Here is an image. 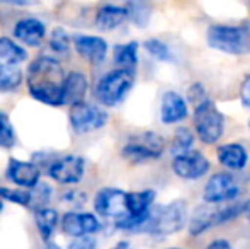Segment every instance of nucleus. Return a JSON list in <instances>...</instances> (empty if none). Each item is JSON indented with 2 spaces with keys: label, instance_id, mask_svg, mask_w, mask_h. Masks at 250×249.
<instances>
[{
  "label": "nucleus",
  "instance_id": "4468645a",
  "mask_svg": "<svg viewBox=\"0 0 250 249\" xmlns=\"http://www.w3.org/2000/svg\"><path fill=\"white\" fill-rule=\"evenodd\" d=\"M48 34L46 23L36 16L21 17L12 26V38L21 45L29 48H38Z\"/></svg>",
  "mask_w": 250,
  "mask_h": 249
},
{
  "label": "nucleus",
  "instance_id": "a19ab883",
  "mask_svg": "<svg viewBox=\"0 0 250 249\" xmlns=\"http://www.w3.org/2000/svg\"><path fill=\"white\" fill-rule=\"evenodd\" d=\"M164 249H182V248H164Z\"/></svg>",
  "mask_w": 250,
  "mask_h": 249
},
{
  "label": "nucleus",
  "instance_id": "412c9836",
  "mask_svg": "<svg viewBox=\"0 0 250 249\" xmlns=\"http://www.w3.org/2000/svg\"><path fill=\"white\" fill-rule=\"evenodd\" d=\"M119 3L128 9L129 23L135 24L140 29H145L150 24L153 16V3L151 0H119Z\"/></svg>",
  "mask_w": 250,
  "mask_h": 249
},
{
  "label": "nucleus",
  "instance_id": "f3484780",
  "mask_svg": "<svg viewBox=\"0 0 250 249\" xmlns=\"http://www.w3.org/2000/svg\"><path fill=\"white\" fill-rule=\"evenodd\" d=\"M128 21V9L119 2H104L102 5L97 7L96 14H94V24H96L97 29L104 31V33L116 31Z\"/></svg>",
  "mask_w": 250,
  "mask_h": 249
},
{
  "label": "nucleus",
  "instance_id": "2f4dec72",
  "mask_svg": "<svg viewBox=\"0 0 250 249\" xmlns=\"http://www.w3.org/2000/svg\"><path fill=\"white\" fill-rule=\"evenodd\" d=\"M68 248L70 249H97V241L94 236L73 237Z\"/></svg>",
  "mask_w": 250,
  "mask_h": 249
},
{
  "label": "nucleus",
  "instance_id": "a878e982",
  "mask_svg": "<svg viewBox=\"0 0 250 249\" xmlns=\"http://www.w3.org/2000/svg\"><path fill=\"white\" fill-rule=\"evenodd\" d=\"M194 140H196V133L192 132L191 128H188V126H179V128H175L174 136H172V140H170L172 156H179V154L192 150Z\"/></svg>",
  "mask_w": 250,
  "mask_h": 249
},
{
  "label": "nucleus",
  "instance_id": "9d476101",
  "mask_svg": "<svg viewBox=\"0 0 250 249\" xmlns=\"http://www.w3.org/2000/svg\"><path fill=\"white\" fill-rule=\"evenodd\" d=\"M83 174H85V159L77 154L56 157L48 166V176L55 183L65 184V186L79 184L83 180Z\"/></svg>",
  "mask_w": 250,
  "mask_h": 249
},
{
  "label": "nucleus",
  "instance_id": "39448f33",
  "mask_svg": "<svg viewBox=\"0 0 250 249\" xmlns=\"http://www.w3.org/2000/svg\"><path fill=\"white\" fill-rule=\"evenodd\" d=\"M167 142L157 132H140L131 135L121 149V156L133 164L158 160L165 152Z\"/></svg>",
  "mask_w": 250,
  "mask_h": 249
},
{
  "label": "nucleus",
  "instance_id": "4c0bfd02",
  "mask_svg": "<svg viewBox=\"0 0 250 249\" xmlns=\"http://www.w3.org/2000/svg\"><path fill=\"white\" fill-rule=\"evenodd\" d=\"M3 208H5V206H3V200H2V198H0V213H2V212H3Z\"/></svg>",
  "mask_w": 250,
  "mask_h": 249
},
{
  "label": "nucleus",
  "instance_id": "79ce46f5",
  "mask_svg": "<svg viewBox=\"0 0 250 249\" xmlns=\"http://www.w3.org/2000/svg\"><path fill=\"white\" fill-rule=\"evenodd\" d=\"M249 130H250V120H249Z\"/></svg>",
  "mask_w": 250,
  "mask_h": 249
},
{
  "label": "nucleus",
  "instance_id": "f257e3e1",
  "mask_svg": "<svg viewBox=\"0 0 250 249\" xmlns=\"http://www.w3.org/2000/svg\"><path fill=\"white\" fill-rule=\"evenodd\" d=\"M65 70L60 60L48 55L34 58L27 65L26 86L27 92L34 101L46 106H63V84H65Z\"/></svg>",
  "mask_w": 250,
  "mask_h": 249
},
{
  "label": "nucleus",
  "instance_id": "393cba45",
  "mask_svg": "<svg viewBox=\"0 0 250 249\" xmlns=\"http://www.w3.org/2000/svg\"><path fill=\"white\" fill-rule=\"evenodd\" d=\"M24 72L19 65H0V92H14L22 86Z\"/></svg>",
  "mask_w": 250,
  "mask_h": 249
},
{
  "label": "nucleus",
  "instance_id": "f704fd0d",
  "mask_svg": "<svg viewBox=\"0 0 250 249\" xmlns=\"http://www.w3.org/2000/svg\"><path fill=\"white\" fill-rule=\"evenodd\" d=\"M204 249H233L231 248V244L228 243L227 239H216L213 241V243H209Z\"/></svg>",
  "mask_w": 250,
  "mask_h": 249
},
{
  "label": "nucleus",
  "instance_id": "dca6fc26",
  "mask_svg": "<svg viewBox=\"0 0 250 249\" xmlns=\"http://www.w3.org/2000/svg\"><path fill=\"white\" fill-rule=\"evenodd\" d=\"M73 48L90 65H101L105 60L109 51L107 41L96 34H75L73 36Z\"/></svg>",
  "mask_w": 250,
  "mask_h": 249
},
{
  "label": "nucleus",
  "instance_id": "c9c22d12",
  "mask_svg": "<svg viewBox=\"0 0 250 249\" xmlns=\"http://www.w3.org/2000/svg\"><path fill=\"white\" fill-rule=\"evenodd\" d=\"M111 249H133V246L129 241H119V243H116Z\"/></svg>",
  "mask_w": 250,
  "mask_h": 249
},
{
  "label": "nucleus",
  "instance_id": "58836bf2",
  "mask_svg": "<svg viewBox=\"0 0 250 249\" xmlns=\"http://www.w3.org/2000/svg\"><path fill=\"white\" fill-rule=\"evenodd\" d=\"M247 215H249V219H250V200H249V208H247Z\"/></svg>",
  "mask_w": 250,
  "mask_h": 249
},
{
  "label": "nucleus",
  "instance_id": "6e6552de",
  "mask_svg": "<svg viewBox=\"0 0 250 249\" xmlns=\"http://www.w3.org/2000/svg\"><path fill=\"white\" fill-rule=\"evenodd\" d=\"M68 121L73 132L79 133V135H85V133H92L104 128L109 121V114L101 104L82 101V103L70 106Z\"/></svg>",
  "mask_w": 250,
  "mask_h": 249
},
{
  "label": "nucleus",
  "instance_id": "7c9ffc66",
  "mask_svg": "<svg viewBox=\"0 0 250 249\" xmlns=\"http://www.w3.org/2000/svg\"><path fill=\"white\" fill-rule=\"evenodd\" d=\"M204 99H208V94H206V89L203 87V84L199 82H194L189 86V91H188V101L192 104V106H198L199 103H203Z\"/></svg>",
  "mask_w": 250,
  "mask_h": 249
},
{
  "label": "nucleus",
  "instance_id": "72a5a7b5",
  "mask_svg": "<svg viewBox=\"0 0 250 249\" xmlns=\"http://www.w3.org/2000/svg\"><path fill=\"white\" fill-rule=\"evenodd\" d=\"M2 5H10V7H33L38 5L40 0H0Z\"/></svg>",
  "mask_w": 250,
  "mask_h": 249
},
{
  "label": "nucleus",
  "instance_id": "c85d7f7f",
  "mask_svg": "<svg viewBox=\"0 0 250 249\" xmlns=\"http://www.w3.org/2000/svg\"><path fill=\"white\" fill-rule=\"evenodd\" d=\"M0 198L3 202L16 203L21 206H31L33 203V191L26 188H9V186H0Z\"/></svg>",
  "mask_w": 250,
  "mask_h": 249
},
{
  "label": "nucleus",
  "instance_id": "1a4fd4ad",
  "mask_svg": "<svg viewBox=\"0 0 250 249\" xmlns=\"http://www.w3.org/2000/svg\"><path fill=\"white\" fill-rule=\"evenodd\" d=\"M242 188L230 173H214L203 188V200L208 205H221L240 196Z\"/></svg>",
  "mask_w": 250,
  "mask_h": 249
},
{
  "label": "nucleus",
  "instance_id": "bb28decb",
  "mask_svg": "<svg viewBox=\"0 0 250 249\" xmlns=\"http://www.w3.org/2000/svg\"><path fill=\"white\" fill-rule=\"evenodd\" d=\"M48 46L56 55H68L73 46V38L63 27H55L48 40Z\"/></svg>",
  "mask_w": 250,
  "mask_h": 249
},
{
  "label": "nucleus",
  "instance_id": "c756f323",
  "mask_svg": "<svg viewBox=\"0 0 250 249\" xmlns=\"http://www.w3.org/2000/svg\"><path fill=\"white\" fill-rule=\"evenodd\" d=\"M16 130L7 116L5 111L0 110V149H12L16 145Z\"/></svg>",
  "mask_w": 250,
  "mask_h": 249
},
{
  "label": "nucleus",
  "instance_id": "f03ea898",
  "mask_svg": "<svg viewBox=\"0 0 250 249\" xmlns=\"http://www.w3.org/2000/svg\"><path fill=\"white\" fill-rule=\"evenodd\" d=\"M206 45L231 57L250 53V24H211L206 29Z\"/></svg>",
  "mask_w": 250,
  "mask_h": 249
},
{
  "label": "nucleus",
  "instance_id": "7ed1b4c3",
  "mask_svg": "<svg viewBox=\"0 0 250 249\" xmlns=\"http://www.w3.org/2000/svg\"><path fill=\"white\" fill-rule=\"evenodd\" d=\"M189 224V206L182 198L172 200L167 205H158L151 208L142 232L155 237H165L177 234Z\"/></svg>",
  "mask_w": 250,
  "mask_h": 249
},
{
  "label": "nucleus",
  "instance_id": "ea45409f",
  "mask_svg": "<svg viewBox=\"0 0 250 249\" xmlns=\"http://www.w3.org/2000/svg\"><path fill=\"white\" fill-rule=\"evenodd\" d=\"M245 3H247V7H250V0H244Z\"/></svg>",
  "mask_w": 250,
  "mask_h": 249
},
{
  "label": "nucleus",
  "instance_id": "20e7f679",
  "mask_svg": "<svg viewBox=\"0 0 250 249\" xmlns=\"http://www.w3.org/2000/svg\"><path fill=\"white\" fill-rule=\"evenodd\" d=\"M133 86H135V70L116 67L97 80L94 96L101 106L114 108L128 97Z\"/></svg>",
  "mask_w": 250,
  "mask_h": 249
},
{
  "label": "nucleus",
  "instance_id": "cd10ccee",
  "mask_svg": "<svg viewBox=\"0 0 250 249\" xmlns=\"http://www.w3.org/2000/svg\"><path fill=\"white\" fill-rule=\"evenodd\" d=\"M143 48L157 62H174V53H172L170 46L165 41H162L160 38H148L143 43Z\"/></svg>",
  "mask_w": 250,
  "mask_h": 249
},
{
  "label": "nucleus",
  "instance_id": "b1692460",
  "mask_svg": "<svg viewBox=\"0 0 250 249\" xmlns=\"http://www.w3.org/2000/svg\"><path fill=\"white\" fill-rule=\"evenodd\" d=\"M138 51H140L138 41L119 43L112 50V60H114L116 67H119V68L135 70L136 65H138Z\"/></svg>",
  "mask_w": 250,
  "mask_h": 249
},
{
  "label": "nucleus",
  "instance_id": "4be33fe9",
  "mask_svg": "<svg viewBox=\"0 0 250 249\" xmlns=\"http://www.w3.org/2000/svg\"><path fill=\"white\" fill-rule=\"evenodd\" d=\"M27 60L24 45L9 36H0V65H21Z\"/></svg>",
  "mask_w": 250,
  "mask_h": 249
},
{
  "label": "nucleus",
  "instance_id": "6ab92c4d",
  "mask_svg": "<svg viewBox=\"0 0 250 249\" xmlns=\"http://www.w3.org/2000/svg\"><path fill=\"white\" fill-rule=\"evenodd\" d=\"M89 92V79L80 70H72L66 73L63 84V106H73L82 103Z\"/></svg>",
  "mask_w": 250,
  "mask_h": 249
},
{
  "label": "nucleus",
  "instance_id": "ddd939ff",
  "mask_svg": "<svg viewBox=\"0 0 250 249\" xmlns=\"http://www.w3.org/2000/svg\"><path fill=\"white\" fill-rule=\"evenodd\" d=\"M62 230L70 237H82V236H96L102 229V222L97 213L92 212H66L62 217Z\"/></svg>",
  "mask_w": 250,
  "mask_h": 249
},
{
  "label": "nucleus",
  "instance_id": "423d86ee",
  "mask_svg": "<svg viewBox=\"0 0 250 249\" xmlns=\"http://www.w3.org/2000/svg\"><path fill=\"white\" fill-rule=\"evenodd\" d=\"M247 208L249 202H237L231 205L221 206V208H198L189 219V234L198 237L213 227L223 226V224L240 217L242 213H247Z\"/></svg>",
  "mask_w": 250,
  "mask_h": 249
},
{
  "label": "nucleus",
  "instance_id": "9b49d317",
  "mask_svg": "<svg viewBox=\"0 0 250 249\" xmlns=\"http://www.w3.org/2000/svg\"><path fill=\"white\" fill-rule=\"evenodd\" d=\"M172 171L177 178L186 181H194L204 178L211 169V162L199 150H189V152L174 156L170 164Z\"/></svg>",
  "mask_w": 250,
  "mask_h": 249
},
{
  "label": "nucleus",
  "instance_id": "e433bc0d",
  "mask_svg": "<svg viewBox=\"0 0 250 249\" xmlns=\"http://www.w3.org/2000/svg\"><path fill=\"white\" fill-rule=\"evenodd\" d=\"M43 249H63V248L60 246V244H56V243H53V241H50V243L44 244Z\"/></svg>",
  "mask_w": 250,
  "mask_h": 249
},
{
  "label": "nucleus",
  "instance_id": "5701e85b",
  "mask_svg": "<svg viewBox=\"0 0 250 249\" xmlns=\"http://www.w3.org/2000/svg\"><path fill=\"white\" fill-rule=\"evenodd\" d=\"M58 224H60V215L56 208H51V206L46 205L36 208V229L44 243H50L51 241Z\"/></svg>",
  "mask_w": 250,
  "mask_h": 249
},
{
  "label": "nucleus",
  "instance_id": "a211bd4d",
  "mask_svg": "<svg viewBox=\"0 0 250 249\" xmlns=\"http://www.w3.org/2000/svg\"><path fill=\"white\" fill-rule=\"evenodd\" d=\"M189 114L188 101L175 91L164 92L160 101V121L164 125H177Z\"/></svg>",
  "mask_w": 250,
  "mask_h": 249
},
{
  "label": "nucleus",
  "instance_id": "0eeeda50",
  "mask_svg": "<svg viewBox=\"0 0 250 249\" xmlns=\"http://www.w3.org/2000/svg\"><path fill=\"white\" fill-rule=\"evenodd\" d=\"M192 123L196 136L206 145L216 143L225 133V116L209 97L194 106Z\"/></svg>",
  "mask_w": 250,
  "mask_h": 249
},
{
  "label": "nucleus",
  "instance_id": "2eb2a0df",
  "mask_svg": "<svg viewBox=\"0 0 250 249\" xmlns=\"http://www.w3.org/2000/svg\"><path fill=\"white\" fill-rule=\"evenodd\" d=\"M5 176L10 183L26 189H34L41 183V169L38 164L31 162V160L14 159V157L7 162Z\"/></svg>",
  "mask_w": 250,
  "mask_h": 249
},
{
  "label": "nucleus",
  "instance_id": "f8f14e48",
  "mask_svg": "<svg viewBox=\"0 0 250 249\" xmlns=\"http://www.w3.org/2000/svg\"><path fill=\"white\" fill-rule=\"evenodd\" d=\"M126 193L119 188H101L94 196V210L104 219H121L128 215Z\"/></svg>",
  "mask_w": 250,
  "mask_h": 249
},
{
  "label": "nucleus",
  "instance_id": "473e14b6",
  "mask_svg": "<svg viewBox=\"0 0 250 249\" xmlns=\"http://www.w3.org/2000/svg\"><path fill=\"white\" fill-rule=\"evenodd\" d=\"M238 94H240L242 106L250 110V73H247V75L244 77V80H242V84H240V91H238Z\"/></svg>",
  "mask_w": 250,
  "mask_h": 249
},
{
  "label": "nucleus",
  "instance_id": "aec40b11",
  "mask_svg": "<svg viewBox=\"0 0 250 249\" xmlns=\"http://www.w3.org/2000/svg\"><path fill=\"white\" fill-rule=\"evenodd\" d=\"M216 159L223 167L231 171H242L249 164V152L242 143H223L216 149Z\"/></svg>",
  "mask_w": 250,
  "mask_h": 249
}]
</instances>
